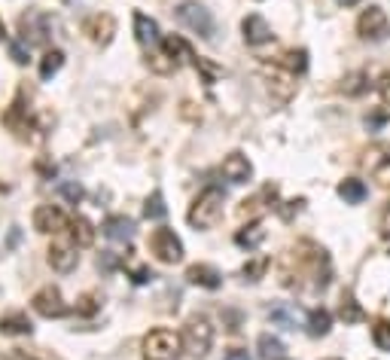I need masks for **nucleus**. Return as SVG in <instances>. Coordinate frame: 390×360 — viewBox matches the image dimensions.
I'll list each match as a JSON object with an SVG mask.
<instances>
[{"label":"nucleus","mask_w":390,"mask_h":360,"mask_svg":"<svg viewBox=\"0 0 390 360\" xmlns=\"http://www.w3.org/2000/svg\"><path fill=\"white\" fill-rule=\"evenodd\" d=\"M222 190L217 187H208L204 192H199V199L192 201V208H189V226L195 229H210L217 220L222 217Z\"/></svg>","instance_id":"obj_1"},{"label":"nucleus","mask_w":390,"mask_h":360,"mask_svg":"<svg viewBox=\"0 0 390 360\" xmlns=\"http://www.w3.org/2000/svg\"><path fill=\"white\" fill-rule=\"evenodd\" d=\"M183 348V336H177L174 330H150L144 336V357L146 360H177Z\"/></svg>","instance_id":"obj_2"},{"label":"nucleus","mask_w":390,"mask_h":360,"mask_svg":"<svg viewBox=\"0 0 390 360\" xmlns=\"http://www.w3.org/2000/svg\"><path fill=\"white\" fill-rule=\"evenodd\" d=\"M213 345V327L210 321L204 315H195L187 321V327H183V348L192 354V357H204L210 352Z\"/></svg>","instance_id":"obj_3"},{"label":"nucleus","mask_w":390,"mask_h":360,"mask_svg":"<svg viewBox=\"0 0 390 360\" xmlns=\"http://www.w3.org/2000/svg\"><path fill=\"white\" fill-rule=\"evenodd\" d=\"M177 22L183 27H189V31H195L199 37H204V40H210L213 31H217L210 9H204L199 0H183V4L177 6Z\"/></svg>","instance_id":"obj_4"},{"label":"nucleus","mask_w":390,"mask_h":360,"mask_svg":"<svg viewBox=\"0 0 390 360\" xmlns=\"http://www.w3.org/2000/svg\"><path fill=\"white\" fill-rule=\"evenodd\" d=\"M357 34L363 37V40H372V43H382L387 40L390 34V18L382 6H366L363 13L357 18Z\"/></svg>","instance_id":"obj_5"},{"label":"nucleus","mask_w":390,"mask_h":360,"mask_svg":"<svg viewBox=\"0 0 390 360\" xmlns=\"http://www.w3.org/2000/svg\"><path fill=\"white\" fill-rule=\"evenodd\" d=\"M150 251H153L156 260L165 263V266H174V263L183 260V242L174 235V229H165V226L156 229L150 235Z\"/></svg>","instance_id":"obj_6"},{"label":"nucleus","mask_w":390,"mask_h":360,"mask_svg":"<svg viewBox=\"0 0 390 360\" xmlns=\"http://www.w3.org/2000/svg\"><path fill=\"white\" fill-rule=\"evenodd\" d=\"M68 226H70V220H68V214H64L58 205H40V208L34 211V229H37V232L58 235Z\"/></svg>","instance_id":"obj_7"},{"label":"nucleus","mask_w":390,"mask_h":360,"mask_svg":"<svg viewBox=\"0 0 390 360\" xmlns=\"http://www.w3.org/2000/svg\"><path fill=\"white\" fill-rule=\"evenodd\" d=\"M31 306H34L37 315H43V318H61V315H68V306H64V299H61V290L52 287V284L34 293Z\"/></svg>","instance_id":"obj_8"},{"label":"nucleus","mask_w":390,"mask_h":360,"mask_svg":"<svg viewBox=\"0 0 390 360\" xmlns=\"http://www.w3.org/2000/svg\"><path fill=\"white\" fill-rule=\"evenodd\" d=\"M222 178L232 183H247L253 178V165H250L244 153H229L226 159H222Z\"/></svg>","instance_id":"obj_9"},{"label":"nucleus","mask_w":390,"mask_h":360,"mask_svg":"<svg viewBox=\"0 0 390 360\" xmlns=\"http://www.w3.org/2000/svg\"><path fill=\"white\" fill-rule=\"evenodd\" d=\"M241 31H244V40L247 46H265V43H272V27H268V22L263 15H247L244 22H241Z\"/></svg>","instance_id":"obj_10"},{"label":"nucleus","mask_w":390,"mask_h":360,"mask_svg":"<svg viewBox=\"0 0 390 360\" xmlns=\"http://www.w3.org/2000/svg\"><path fill=\"white\" fill-rule=\"evenodd\" d=\"M86 34L92 37V43L107 46L110 40H113V34H116V22H113V15H107V13L92 15L89 22H86Z\"/></svg>","instance_id":"obj_11"},{"label":"nucleus","mask_w":390,"mask_h":360,"mask_svg":"<svg viewBox=\"0 0 390 360\" xmlns=\"http://www.w3.org/2000/svg\"><path fill=\"white\" fill-rule=\"evenodd\" d=\"M77 263H80V254H77V247H70V244H52L49 247V266L55 272H61V275H68L77 269Z\"/></svg>","instance_id":"obj_12"},{"label":"nucleus","mask_w":390,"mask_h":360,"mask_svg":"<svg viewBox=\"0 0 390 360\" xmlns=\"http://www.w3.org/2000/svg\"><path fill=\"white\" fill-rule=\"evenodd\" d=\"M187 281L189 284H199V287H204V290H217L220 284H222V275L213 269V266H208V263H195V266H189V269H187Z\"/></svg>","instance_id":"obj_13"},{"label":"nucleus","mask_w":390,"mask_h":360,"mask_svg":"<svg viewBox=\"0 0 390 360\" xmlns=\"http://www.w3.org/2000/svg\"><path fill=\"white\" fill-rule=\"evenodd\" d=\"M49 22L52 18L49 15H25L22 18V31H25V40H31V43H46L49 40Z\"/></svg>","instance_id":"obj_14"},{"label":"nucleus","mask_w":390,"mask_h":360,"mask_svg":"<svg viewBox=\"0 0 390 360\" xmlns=\"http://www.w3.org/2000/svg\"><path fill=\"white\" fill-rule=\"evenodd\" d=\"M104 235L110 238V242H116V244H125V242H132V238H134V223L128 217H107Z\"/></svg>","instance_id":"obj_15"},{"label":"nucleus","mask_w":390,"mask_h":360,"mask_svg":"<svg viewBox=\"0 0 390 360\" xmlns=\"http://www.w3.org/2000/svg\"><path fill=\"white\" fill-rule=\"evenodd\" d=\"M134 37L141 46H156L162 40L159 37V25H156V18L144 15V13H134Z\"/></svg>","instance_id":"obj_16"},{"label":"nucleus","mask_w":390,"mask_h":360,"mask_svg":"<svg viewBox=\"0 0 390 360\" xmlns=\"http://www.w3.org/2000/svg\"><path fill=\"white\" fill-rule=\"evenodd\" d=\"M31 330L34 327L25 311H13V315L0 318V333H6V336H31Z\"/></svg>","instance_id":"obj_17"},{"label":"nucleus","mask_w":390,"mask_h":360,"mask_svg":"<svg viewBox=\"0 0 390 360\" xmlns=\"http://www.w3.org/2000/svg\"><path fill=\"white\" fill-rule=\"evenodd\" d=\"M268 89H275L277 101H290V95L296 92V77L290 70H272V77H268Z\"/></svg>","instance_id":"obj_18"},{"label":"nucleus","mask_w":390,"mask_h":360,"mask_svg":"<svg viewBox=\"0 0 390 360\" xmlns=\"http://www.w3.org/2000/svg\"><path fill=\"white\" fill-rule=\"evenodd\" d=\"M366 183L363 180H357V178H345L339 183V196L345 199V205H360V201L366 199Z\"/></svg>","instance_id":"obj_19"},{"label":"nucleus","mask_w":390,"mask_h":360,"mask_svg":"<svg viewBox=\"0 0 390 360\" xmlns=\"http://www.w3.org/2000/svg\"><path fill=\"white\" fill-rule=\"evenodd\" d=\"M339 318L345 324H360L366 318V311L360 309V302L354 299V293H341V306H339Z\"/></svg>","instance_id":"obj_20"},{"label":"nucleus","mask_w":390,"mask_h":360,"mask_svg":"<svg viewBox=\"0 0 390 360\" xmlns=\"http://www.w3.org/2000/svg\"><path fill=\"white\" fill-rule=\"evenodd\" d=\"M265 242V229H263V223H250V226H244L241 232L235 235V244L238 247H247V251H253V247H259Z\"/></svg>","instance_id":"obj_21"},{"label":"nucleus","mask_w":390,"mask_h":360,"mask_svg":"<svg viewBox=\"0 0 390 360\" xmlns=\"http://www.w3.org/2000/svg\"><path fill=\"white\" fill-rule=\"evenodd\" d=\"M268 318H272V324L284 327V330H296V327H299V311H296L293 306H275L272 311H268Z\"/></svg>","instance_id":"obj_22"},{"label":"nucleus","mask_w":390,"mask_h":360,"mask_svg":"<svg viewBox=\"0 0 390 360\" xmlns=\"http://www.w3.org/2000/svg\"><path fill=\"white\" fill-rule=\"evenodd\" d=\"M329 327H332V315L327 309H314L311 315H308V336H327L329 333Z\"/></svg>","instance_id":"obj_23"},{"label":"nucleus","mask_w":390,"mask_h":360,"mask_svg":"<svg viewBox=\"0 0 390 360\" xmlns=\"http://www.w3.org/2000/svg\"><path fill=\"white\" fill-rule=\"evenodd\" d=\"M281 68L290 70L293 77H296V73H305V70H308V52H305V49H290V52H284V55H281Z\"/></svg>","instance_id":"obj_24"},{"label":"nucleus","mask_w":390,"mask_h":360,"mask_svg":"<svg viewBox=\"0 0 390 360\" xmlns=\"http://www.w3.org/2000/svg\"><path fill=\"white\" fill-rule=\"evenodd\" d=\"M256 345H259V357H263V360H281V354H284V342L277 336L263 333Z\"/></svg>","instance_id":"obj_25"},{"label":"nucleus","mask_w":390,"mask_h":360,"mask_svg":"<svg viewBox=\"0 0 390 360\" xmlns=\"http://www.w3.org/2000/svg\"><path fill=\"white\" fill-rule=\"evenodd\" d=\"M61 64H64V52L61 49H49L43 55V61H40V77L43 80H52L55 73L61 70Z\"/></svg>","instance_id":"obj_26"},{"label":"nucleus","mask_w":390,"mask_h":360,"mask_svg":"<svg viewBox=\"0 0 390 360\" xmlns=\"http://www.w3.org/2000/svg\"><path fill=\"white\" fill-rule=\"evenodd\" d=\"M70 232H73V238H77V244L80 247H89L92 242H95V229H92V223L86 217H77L70 223Z\"/></svg>","instance_id":"obj_27"},{"label":"nucleus","mask_w":390,"mask_h":360,"mask_svg":"<svg viewBox=\"0 0 390 360\" xmlns=\"http://www.w3.org/2000/svg\"><path fill=\"white\" fill-rule=\"evenodd\" d=\"M369 168H372V178L382 190H390V153H384V159H372L366 162Z\"/></svg>","instance_id":"obj_28"},{"label":"nucleus","mask_w":390,"mask_h":360,"mask_svg":"<svg viewBox=\"0 0 390 360\" xmlns=\"http://www.w3.org/2000/svg\"><path fill=\"white\" fill-rule=\"evenodd\" d=\"M165 214H168V208H165L162 192H153V196L146 199V205H144V217L146 220H165Z\"/></svg>","instance_id":"obj_29"},{"label":"nucleus","mask_w":390,"mask_h":360,"mask_svg":"<svg viewBox=\"0 0 390 360\" xmlns=\"http://www.w3.org/2000/svg\"><path fill=\"white\" fill-rule=\"evenodd\" d=\"M146 64H150V68L156 70V73H174L180 68V61L177 58H171V55H150V58H146Z\"/></svg>","instance_id":"obj_30"},{"label":"nucleus","mask_w":390,"mask_h":360,"mask_svg":"<svg viewBox=\"0 0 390 360\" xmlns=\"http://www.w3.org/2000/svg\"><path fill=\"white\" fill-rule=\"evenodd\" d=\"M372 342L382 348V352H390V321H375L372 324Z\"/></svg>","instance_id":"obj_31"},{"label":"nucleus","mask_w":390,"mask_h":360,"mask_svg":"<svg viewBox=\"0 0 390 360\" xmlns=\"http://www.w3.org/2000/svg\"><path fill=\"white\" fill-rule=\"evenodd\" d=\"M272 266V260L268 256H259V260H253V263H247L244 269H241V275H244V281H259L265 275V269Z\"/></svg>","instance_id":"obj_32"},{"label":"nucleus","mask_w":390,"mask_h":360,"mask_svg":"<svg viewBox=\"0 0 390 360\" xmlns=\"http://www.w3.org/2000/svg\"><path fill=\"white\" fill-rule=\"evenodd\" d=\"M363 89H366V73H348L345 86H341V92H345V95H360Z\"/></svg>","instance_id":"obj_33"},{"label":"nucleus","mask_w":390,"mask_h":360,"mask_svg":"<svg viewBox=\"0 0 390 360\" xmlns=\"http://www.w3.org/2000/svg\"><path fill=\"white\" fill-rule=\"evenodd\" d=\"M58 192H61V196L70 201V205H77V201L82 199V187H80V183H73V180H68V183H58Z\"/></svg>","instance_id":"obj_34"},{"label":"nucleus","mask_w":390,"mask_h":360,"mask_svg":"<svg viewBox=\"0 0 390 360\" xmlns=\"http://www.w3.org/2000/svg\"><path fill=\"white\" fill-rule=\"evenodd\" d=\"M384 123H390V104H384V107H378V110H375V113H372V116H369V119H366V125H369V128H382Z\"/></svg>","instance_id":"obj_35"},{"label":"nucleus","mask_w":390,"mask_h":360,"mask_svg":"<svg viewBox=\"0 0 390 360\" xmlns=\"http://www.w3.org/2000/svg\"><path fill=\"white\" fill-rule=\"evenodd\" d=\"M98 309H101V299H98V297H92V293H86V297L80 299V306H77L80 315H95Z\"/></svg>","instance_id":"obj_36"},{"label":"nucleus","mask_w":390,"mask_h":360,"mask_svg":"<svg viewBox=\"0 0 390 360\" xmlns=\"http://www.w3.org/2000/svg\"><path fill=\"white\" fill-rule=\"evenodd\" d=\"M287 208H277V214H281L284 220H293L296 214H299L302 211V205H305V199H296V201H284Z\"/></svg>","instance_id":"obj_37"},{"label":"nucleus","mask_w":390,"mask_h":360,"mask_svg":"<svg viewBox=\"0 0 390 360\" xmlns=\"http://www.w3.org/2000/svg\"><path fill=\"white\" fill-rule=\"evenodd\" d=\"M9 55H13L15 64H27V49H25V43L9 40Z\"/></svg>","instance_id":"obj_38"},{"label":"nucleus","mask_w":390,"mask_h":360,"mask_svg":"<svg viewBox=\"0 0 390 360\" xmlns=\"http://www.w3.org/2000/svg\"><path fill=\"white\" fill-rule=\"evenodd\" d=\"M378 92H382L384 101H390V70L382 73V80H378Z\"/></svg>","instance_id":"obj_39"},{"label":"nucleus","mask_w":390,"mask_h":360,"mask_svg":"<svg viewBox=\"0 0 390 360\" xmlns=\"http://www.w3.org/2000/svg\"><path fill=\"white\" fill-rule=\"evenodd\" d=\"M146 281H153V272L146 269V266H137V269H134V284H146Z\"/></svg>","instance_id":"obj_40"},{"label":"nucleus","mask_w":390,"mask_h":360,"mask_svg":"<svg viewBox=\"0 0 390 360\" xmlns=\"http://www.w3.org/2000/svg\"><path fill=\"white\" fill-rule=\"evenodd\" d=\"M382 235L390 242V201H387V208H384V217H382Z\"/></svg>","instance_id":"obj_41"},{"label":"nucleus","mask_w":390,"mask_h":360,"mask_svg":"<svg viewBox=\"0 0 390 360\" xmlns=\"http://www.w3.org/2000/svg\"><path fill=\"white\" fill-rule=\"evenodd\" d=\"M222 360H250V357H247V352H229Z\"/></svg>","instance_id":"obj_42"},{"label":"nucleus","mask_w":390,"mask_h":360,"mask_svg":"<svg viewBox=\"0 0 390 360\" xmlns=\"http://www.w3.org/2000/svg\"><path fill=\"white\" fill-rule=\"evenodd\" d=\"M336 4H339V6H357L360 0H336Z\"/></svg>","instance_id":"obj_43"},{"label":"nucleus","mask_w":390,"mask_h":360,"mask_svg":"<svg viewBox=\"0 0 390 360\" xmlns=\"http://www.w3.org/2000/svg\"><path fill=\"white\" fill-rule=\"evenodd\" d=\"M4 34H6V31H4V22H0V37H4Z\"/></svg>","instance_id":"obj_44"},{"label":"nucleus","mask_w":390,"mask_h":360,"mask_svg":"<svg viewBox=\"0 0 390 360\" xmlns=\"http://www.w3.org/2000/svg\"><path fill=\"white\" fill-rule=\"evenodd\" d=\"M327 360H341V357H327Z\"/></svg>","instance_id":"obj_45"},{"label":"nucleus","mask_w":390,"mask_h":360,"mask_svg":"<svg viewBox=\"0 0 390 360\" xmlns=\"http://www.w3.org/2000/svg\"><path fill=\"white\" fill-rule=\"evenodd\" d=\"M281 360H284V357H281Z\"/></svg>","instance_id":"obj_46"}]
</instances>
